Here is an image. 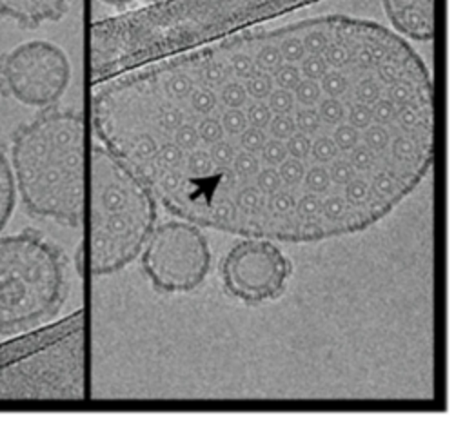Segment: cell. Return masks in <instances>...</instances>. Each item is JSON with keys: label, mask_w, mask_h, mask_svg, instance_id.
I'll use <instances>...</instances> for the list:
<instances>
[{"label": "cell", "mask_w": 465, "mask_h": 430, "mask_svg": "<svg viewBox=\"0 0 465 430\" xmlns=\"http://www.w3.org/2000/svg\"><path fill=\"white\" fill-rule=\"evenodd\" d=\"M182 171L187 178H209L216 171V167H214L207 149L196 147V149L185 152Z\"/></svg>", "instance_id": "obj_11"}, {"label": "cell", "mask_w": 465, "mask_h": 430, "mask_svg": "<svg viewBox=\"0 0 465 430\" xmlns=\"http://www.w3.org/2000/svg\"><path fill=\"white\" fill-rule=\"evenodd\" d=\"M272 80H274V85L276 87H282V89H289L292 91L296 87V83L302 80V74H300V69L296 64H280L272 73H271Z\"/></svg>", "instance_id": "obj_47"}, {"label": "cell", "mask_w": 465, "mask_h": 430, "mask_svg": "<svg viewBox=\"0 0 465 430\" xmlns=\"http://www.w3.org/2000/svg\"><path fill=\"white\" fill-rule=\"evenodd\" d=\"M185 151H182L173 140H165L158 145L151 161L156 169H182Z\"/></svg>", "instance_id": "obj_15"}, {"label": "cell", "mask_w": 465, "mask_h": 430, "mask_svg": "<svg viewBox=\"0 0 465 430\" xmlns=\"http://www.w3.org/2000/svg\"><path fill=\"white\" fill-rule=\"evenodd\" d=\"M371 185L369 180L354 176L349 183L343 185V198L349 201L351 207H363L371 200Z\"/></svg>", "instance_id": "obj_25"}, {"label": "cell", "mask_w": 465, "mask_h": 430, "mask_svg": "<svg viewBox=\"0 0 465 430\" xmlns=\"http://www.w3.org/2000/svg\"><path fill=\"white\" fill-rule=\"evenodd\" d=\"M292 116H294L296 131H300V132H303L307 136H314L320 131V127H322V120H320V114H318L316 107L294 109Z\"/></svg>", "instance_id": "obj_36"}, {"label": "cell", "mask_w": 465, "mask_h": 430, "mask_svg": "<svg viewBox=\"0 0 465 430\" xmlns=\"http://www.w3.org/2000/svg\"><path fill=\"white\" fill-rule=\"evenodd\" d=\"M349 163L354 167L356 172H371L378 163V154L371 151L367 145L358 143L349 151Z\"/></svg>", "instance_id": "obj_39"}, {"label": "cell", "mask_w": 465, "mask_h": 430, "mask_svg": "<svg viewBox=\"0 0 465 430\" xmlns=\"http://www.w3.org/2000/svg\"><path fill=\"white\" fill-rule=\"evenodd\" d=\"M102 4L105 5H111V7H116V9H125L129 5H133L136 0H100Z\"/></svg>", "instance_id": "obj_59"}, {"label": "cell", "mask_w": 465, "mask_h": 430, "mask_svg": "<svg viewBox=\"0 0 465 430\" xmlns=\"http://www.w3.org/2000/svg\"><path fill=\"white\" fill-rule=\"evenodd\" d=\"M71 64L53 42L29 40L0 58V85L24 105L53 107L67 91Z\"/></svg>", "instance_id": "obj_5"}, {"label": "cell", "mask_w": 465, "mask_h": 430, "mask_svg": "<svg viewBox=\"0 0 465 430\" xmlns=\"http://www.w3.org/2000/svg\"><path fill=\"white\" fill-rule=\"evenodd\" d=\"M292 94H294L296 105L300 107H316L323 96L320 83L316 80H307V78H302L296 83V87L292 89Z\"/></svg>", "instance_id": "obj_22"}, {"label": "cell", "mask_w": 465, "mask_h": 430, "mask_svg": "<svg viewBox=\"0 0 465 430\" xmlns=\"http://www.w3.org/2000/svg\"><path fill=\"white\" fill-rule=\"evenodd\" d=\"M220 123L223 127L225 136L236 138L247 127V118L243 109H223L220 116Z\"/></svg>", "instance_id": "obj_49"}, {"label": "cell", "mask_w": 465, "mask_h": 430, "mask_svg": "<svg viewBox=\"0 0 465 430\" xmlns=\"http://www.w3.org/2000/svg\"><path fill=\"white\" fill-rule=\"evenodd\" d=\"M15 198H16V187H15L11 165L0 147V232L4 230V227L11 218V212L15 209Z\"/></svg>", "instance_id": "obj_9"}, {"label": "cell", "mask_w": 465, "mask_h": 430, "mask_svg": "<svg viewBox=\"0 0 465 430\" xmlns=\"http://www.w3.org/2000/svg\"><path fill=\"white\" fill-rule=\"evenodd\" d=\"M245 89H247L249 98H252V100H267V96L274 89V80H272L271 73H260V74H254V76L247 78Z\"/></svg>", "instance_id": "obj_43"}, {"label": "cell", "mask_w": 465, "mask_h": 430, "mask_svg": "<svg viewBox=\"0 0 465 430\" xmlns=\"http://www.w3.org/2000/svg\"><path fill=\"white\" fill-rule=\"evenodd\" d=\"M187 100H189L191 111L200 116L213 114L218 107V94L213 87H207V85H196Z\"/></svg>", "instance_id": "obj_18"}, {"label": "cell", "mask_w": 465, "mask_h": 430, "mask_svg": "<svg viewBox=\"0 0 465 430\" xmlns=\"http://www.w3.org/2000/svg\"><path fill=\"white\" fill-rule=\"evenodd\" d=\"M263 196H271L272 192L280 191L283 187L278 169L276 167H260V171L254 174V183H252Z\"/></svg>", "instance_id": "obj_40"}, {"label": "cell", "mask_w": 465, "mask_h": 430, "mask_svg": "<svg viewBox=\"0 0 465 430\" xmlns=\"http://www.w3.org/2000/svg\"><path fill=\"white\" fill-rule=\"evenodd\" d=\"M213 254L205 234L191 221L167 220L153 227L140 265L156 292H191L211 270Z\"/></svg>", "instance_id": "obj_4"}, {"label": "cell", "mask_w": 465, "mask_h": 430, "mask_svg": "<svg viewBox=\"0 0 465 430\" xmlns=\"http://www.w3.org/2000/svg\"><path fill=\"white\" fill-rule=\"evenodd\" d=\"M11 172L27 212L78 227L84 218V116L47 107L13 138Z\"/></svg>", "instance_id": "obj_2"}, {"label": "cell", "mask_w": 465, "mask_h": 430, "mask_svg": "<svg viewBox=\"0 0 465 430\" xmlns=\"http://www.w3.org/2000/svg\"><path fill=\"white\" fill-rule=\"evenodd\" d=\"M236 138H238V151L258 154L269 136H267L265 129L247 125Z\"/></svg>", "instance_id": "obj_38"}, {"label": "cell", "mask_w": 465, "mask_h": 430, "mask_svg": "<svg viewBox=\"0 0 465 430\" xmlns=\"http://www.w3.org/2000/svg\"><path fill=\"white\" fill-rule=\"evenodd\" d=\"M200 78H202V85H207V87H216V85H222L229 80L231 76V71L227 67V64L223 60H218L216 56H209L202 62L200 69Z\"/></svg>", "instance_id": "obj_17"}, {"label": "cell", "mask_w": 465, "mask_h": 430, "mask_svg": "<svg viewBox=\"0 0 465 430\" xmlns=\"http://www.w3.org/2000/svg\"><path fill=\"white\" fill-rule=\"evenodd\" d=\"M260 154H262V160L271 167H278L289 156L287 149H285V142L271 138V136L265 140Z\"/></svg>", "instance_id": "obj_54"}, {"label": "cell", "mask_w": 465, "mask_h": 430, "mask_svg": "<svg viewBox=\"0 0 465 430\" xmlns=\"http://www.w3.org/2000/svg\"><path fill=\"white\" fill-rule=\"evenodd\" d=\"M320 89L325 96L332 98H341L349 87H351V78L341 71V69H329L320 80Z\"/></svg>", "instance_id": "obj_19"}, {"label": "cell", "mask_w": 465, "mask_h": 430, "mask_svg": "<svg viewBox=\"0 0 465 430\" xmlns=\"http://www.w3.org/2000/svg\"><path fill=\"white\" fill-rule=\"evenodd\" d=\"M371 107V114H372V122L380 123V125H391L394 122V116L398 112V107L387 98V96H380Z\"/></svg>", "instance_id": "obj_55"}, {"label": "cell", "mask_w": 465, "mask_h": 430, "mask_svg": "<svg viewBox=\"0 0 465 430\" xmlns=\"http://www.w3.org/2000/svg\"><path fill=\"white\" fill-rule=\"evenodd\" d=\"M381 5L387 13V18L396 13L412 11V9L434 13V0H381Z\"/></svg>", "instance_id": "obj_45"}, {"label": "cell", "mask_w": 465, "mask_h": 430, "mask_svg": "<svg viewBox=\"0 0 465 430\" xmlns=\"http://www.w3.org/2000/svg\"><path fill=\"white\" fill-rule=\"evenodd\" d=\"M185 122V112L176 103H167L158 114V129L163 134H171Z\"/></svg>", "instance_id": "obj_42"}, {"label": "cell", "mask_w": 465, "mask_h": 430, "mask_svg": "<svg viewBox=\"0 0 465 430\" xmlns=\"http://www.w3.org/2000/svg\"><path fill=\"white\" fill-rule=\"evenodd\" d=\"M311 142L312 138L296 131L294 134H291L287 140H285V149H287V154L291 158H296V160H307L309 158V152H311Z\"/></svg>", "instance_id": "obj_56"}, {"label": "cell", "mask_w": 465, "mask_h": 430, "mask_svg": "<svg viewBox=\"0 0 465 430\" xmlns=\"http://www.w3.org/2000/svg\"><path fill=\"white\" fill-rule=\"evenodd\" d=\"M71 0H0V16L16 24L36 27L60 20L69 11Z\"/></svg>", "instance_id": "obj_7"}, {"label": "cell", "mask_w": 465, "mask_h": 430, "mask_svg": "<svg viewBox=\"0 0 465 430\" xmlns=\"http://www.w3.org/2000/svg\"><path fill=\"white\" fill-rule=\"evenodd\" d=\"M309 156L312 158L314 163H322V165H327L331 163L334 158L340 156V151L336 147V143L332 142L331 136H316L312 142H311V152Z\"/></svg>", "instance_id": "obj_27"}, {"label": "cell", "mask_w": 465, "mask_h": 430, "mask_svg": "<svg viewBox=\"0 0 465 430\" xmlns=\"http://www.w3.org/2000/svg\"><path fill=\"white\" fill-rule=\"evenodd\" d=\"M67 296L64 254L33 230L0 236V334L51 319Z\"/></svg>", "instance_id": "obj_3"}, {"label": "cell", "mask_w": 465, "mask_h": 430, "mask_svg": "<svg viewBox=\"0 0 465 430\" xmlns=\"http://www.w3.org/2000/svg\"><path fill=\"white\" fill-rule=\"evenodd\" d=\"M427 87V85H423ZM421 89L414 83H411L409 80H398L391 85H387V98L396 105V107H401V105H407L411 102V98L414 96V93Z\"/></svg>", "instance_id": "obj_50"}, {"label": "cell", "mask_w": 465, "mask_h": 430, "mask_svg": "<svg viewBox=\"0 0 465 430\" xmlns=\"http://www.w3.org/2000/svg\"><path fill=\"white\" fill-rule=\"evenodd\" d=\"M194 87H196V80L193 74H187V71H173L162 82V91L165 98L173 103L187 100Z\"/></svg>", "instance_id": "obj_10"}, {"label": "cell", "mask_w": 465, "mask_h": 430, "mask_svg": "<svg viewBox=\"0 0 465 430\" xmlns=\"http://www.w3.org/2000/svg\"><path fill=\"white\" fill-rule=\"evenodd\" d=\"M391 131L387 125H380V123H371L369 127H365L361 131V140L363 145H367L371 151H374L378 156L383 154L389 149L391 143Z\"/></svg>", "instance_id": "obj_21"}, {"label": "cell", "mask_w": 465, "mask_h": 430, "mask_svg": "<svg viewBox=\"0 0 465 430\" xmlns=\"http://www.w3.org/2000/svg\"><path fill=\"white\" fill-rule=\"evenodd\" d=\"M316 111L320 114V120L322 123H327L331 127L341 123L345 120V112H347V107L345 103L341 102V98H332V96H322V100L318 102L316 105Z\"/></svg>", "instance_id": "obj_20"}, {"label": "cell", "mask_w": 465, "mask_h": 430, "mask_svg": "<svg viewBox=\"0 0 465 430\" xmlns=\"http://www.w3.org/2000/svg\"><path fill=\"white\" fill-rule=\"evenodd\" d=\"M265 103L269 105L272 114H292L296 109V100L292 91L282 89V87H274L267 96Z\"/></svg>", "instance_id": "obj_34"}, {"label": "cell", "mask_w": 465, "mask_h": 430, "mask_svg": "<svg viewBox=\"0 0 465 430\" xmlns=\"http://www.w3.org/2000/svg\"><path fill=\"white\" fill-rule=\"evenodd\" d=\"M262 163L258 154L252 152H245V151H236V156L231 163V171L234 172L236 178L247 180V178H254V174L260 171Z\"/></svg>", "instance_id": "obj_33"}, {"label": "cell", "mask_w": 465, "mask_h": 430, "mask_svg": "<svg viewBox=\"0 0 465 430\" xmlns=\"http://www.w3.org/2000/svg\"><path fill=\"white\" fill-rule=\"evenodd\" d=\"M254 62L267 73H272L280 64H283V58H282V53L278 49V44L269 40V42H263L258 45L256 53H254Z\"/></svg>", "instance_id": "obj_31"}, {"label": "cell", "mask_w": 465, "mask_h": 430, "mask_svg": "<svg viewBox=\"0 0 465 430\" xmlns=\"http://www.w3.org/2000/svg\"><path fill=\"white\" fill-rule=\"evenodd\" d=\"M322 0H163L93 24V78Z\"/></svg>", "instance_id": "obj_1"}, {"label": "cell", "mask_w": 465, "mask_h": 430, "mask_svg": "<svg viewBox=\"0 0 465 430\" xmlns=\"http://www.w3.org/2000/svg\"><path fill=\"white\" fill-rule=\"evenodd\" d=\"M381 94H383V85L372 74L363 76L354 85V102H360V103H365V105H372Z\"/></svg>", "instance_id": "obj_23"}, {"label": "cell", "mask_w": 465, "mask_h": 430, "mask_svg": "<svg viewBox=\"0 0 465 430\" xmlns=\"http://www.w3.org/2000/svg\"><path fill=\"white\" fill-rule=\"evenodd\" d=\"M327 171H329V178H331V183H334V185H340V187H343L345 183H349L358 172L354 171V167L349 163V160L347 158H334L331 163H329V167H327Z\"/></svg>", "instance_id": "obj_53"}, {"label": "cell", "mask_w": 465, "mask_h": 430, "mask_svg": "<svg viewBox=\"0 0 465 430\" xmlns=\"http://www.w3.org/2000/svg\"><path fill=\"white\" fill-rule=\"evenodd\" d=\"M265 200H267V196H263L254 185H242L232 194V201H234L236 209L240 212H243L245 216L247 214L254 216V214H260L262 210H265Z\"/></svg>", "instance_id": "obj_12"}, {"label": "cell", "mask_w": 465, "mask_h": 430, "mask_svg": "<svg viewBox=\"0 0 465 430\" xmlns=\"http://www.w3.org/2000/svg\"><path fill=\"white\" fill-rule=\"evenodd\" d=\"M218 102L225 109H243L249 102L245 83L242 80H227L225 83L220 85Z\"/></svg>", "instance_id": "obj_16"}, {"label": "cell", "mask_w": 465, "mask_h": 430, "mask_svg": "<svg viewBox=\"0 0 465 430\" xmlns=\"http://www.w3.org/2000/svg\"><path fill=\"white\" fill-rule=\"evenodd\" d=\"M272 36H278V49L282 53L283 62L287 64H300V60L307 54L303 42H302V34L294 33L291 27H285V31L274 33Z\"/></svg>", "instance_id": "obj_13"}, {"label": "cell", "mask_w": 465, "mask_h": 430, "mask_svg": "<svg viewBox=\"0 0 465 430\" xmlns=\"http://www.w3.org/2000/svg\"><path fill=\"white\" fill-rule=\"evenodd\" d=\"M369 185H371L372 196L389 203V205H394V201H398L412 187L405 180L396 176L387 165L372 172V176L369 180Z\"/></svg>", "instance_id": "obj_8"}, {"label": "cell", "mask_w": 465, "mask_h": 430, "mask_svg": "<svg viewBox=\"0 0 465 430\" xmlns=\"http://www.w3.org/2000/svg\"><path fill=\"white\" fill-rule=\"evenodd\" d=\"M196 131H198V138H200V143H205V145H211L222 138H225V132H223V127L220 123V118L216 116H202L196 123Z\"/></svg>", "instance_id": "obj_37"}, {"label": "cell", "mask_w": 465, "mask_h": 430, "mask_svg": "<svg viewBox=\"0 0 465 430\" xmlns=\"http://www.w3.org/2000/svg\"><path fill=\"white\" fill-rule=\"evenodd\" d=\"M220 276L225 294L254 307L278 299L285 292L292 276V261L274 243L249 238L227 250Z\"/></svg>", "instance_id": "obj_6"}, {"label": "cell", "mask_w": 465, "mask_h": 430, "mask_svg": "<svg viewBox=\"0 0 465 430\" xmlns=\"http://www.w3.org/2000/svg\"><path fill=\"white\" fill-rule=\"evenodd\" d=\"M347 123H351L352 127L363 131L365 127H369L372 123V114H371V107L360 102H352L345 112Z\"/></svg>", "instance_id": "obj_57"}, {"label": "cell", "mask_w": 465, "mask_h": 430, "mask_svg": "<svg viewBox=\"0 0 465 430\" xmlns=\"http://www.w3.org/2000/svg\"><path fill=\"white\" fill-rule=\"evenodd\" d=\"M236 151H238V147L234 143H231L227 138H222V140L211 143L209 149H207V152H209L216 169H231V163L236 156Z\"/></svg>", "instance_id": "obj_32"}, {"label": "cell", "mask_w": 465, "mask_h": 430, "mask_svg": "<svg viewBox=\"0 0 465 430\" xmlns=\"http://www.w3.org/2000/svg\"><path fill=\"white\" fill-rule=\"evenodd\" d=\"M329 65V69H345L349 64H351V53L349 49L341 44V42H336L332 40L327 49L323 51L322 54Z\"/></svg>", "instance_id": "obj_51"}, {"label": "cell", "mask_w": 465, "mask_h": 430, "mask_svg": "<svg viewBox=\"0 0 465 430\" xmlns=\"http://www.w3.org/2000/svg\"><path fill=\"white\" fill-rule=\"evenodd\" d=\"M145 4H156V2H163V0H143Z\"/></svg>", "instance_id": "obj_61"}, {"label": "cell", "mask_w": 465, "mask_h": 430, "mask_svg": "<svg viewBox=\"0 0 465 430\" xmlns=\"http://www.w3.org/2000/svg\"><path fill=\"white\" fill-rule=\"evenodd\" d=\"M173 142L182 149V151H193L200 147V138L196 131V123L193 122H183L174 132H173Z\"/></svg>", "instance_id": "obj_52"}, {"label": "cell", "mask_w": 465, "mask_h": 430, "mask_svg": "<svg viewBox=\"0 0 465 430\" xmlns=\"http://www.w3.org/2000/svg\"><path fill=\"white\" fill-rule=\"evenodd\" d=\"M302 183L307 187L309 192H316V194H325L332 185L329 178V171L322 163H314L309 169H305V176Z\"/></svg>", "instance_id": "obj_24"}, {"label": "cell", "mask_w": 465, "mask_h": 430, "mask_svg": "<svg viewBox=\"0 0 465 430\" xmlns=\"http://www.w3.org/2000/svg\"><path fill=\"white\" fill-rule=\"evenodd\" d=\"M403 132H409L412 129H416L420 123H432V122H427V120H421L420 112L416 109H412L411 105H401L398 107V112L394 116V122Z\"/></svg>", "instance_id": "obj_58"}, {"label": "cell", "mask_w": 465, "mask_h": 430, "mask_svg": "<svg viewBox=\"0 0 465 430\" xmlns=\"http://www.w3.org/2000/svg\"><path fill=\"white\" fill-rule=\"evenodd\" d=\"M331 138L336 143L340 152H349L352 147H356L361 142V131L352 127L351 123L341 122V123L334 125Z\"/></svg>", "instance_id": "obj_30"}, {"label": "cell", "mask_w": 465, "mask_h": 430, "mask_svg": "<svg viewBox=\"0 0 465 430\" xmlns=\"http://www.w3.org/2000/svg\"><path fill=\"white\" fill-rule=\"evenodd\" d=\"M323 22V20H322ZM325 24V22H323ZM302 27V24H300ZM302 42H303V47H305V53L307 54H323V51L327 49V45L332 42L331 38V33L325 29H320V27H309L307 31L303 29V34H302Z\"/></svg>", "instance_id": "obj_26"}, {"label": "cell", "mask_w": 465, "mask_h": 430, "mask_svg": "<svg viewBox=\"0 0 465 430\" xmlns=\"http://www.w3.org/2000/svg\"><path fill=\"white\" fill-rule=\"evenodd\" d=\"M300 74L302 78H307V80H320L327 71H329V65L325 62V58L322 54H305L302 60H300Z\"/></svg>", "instance_id": "obj_46"}, {"label": "cell", "mask_w": 465, "mask_h": 430, "mask_svg": "<svg viewBox=\"0 0 465 430\" xmlns=\"http://www.w3.org/2000/svg\"><path fill=\"white\" fill-rule=\"evenodd\" d=\"M231 74L236 76V80H247L254 74H260V73H267L263 71L252 58V54L249 51H243V49H234L232 53H229L227 60H225Z\"/></svg>", "instance_id": "obj_14"}, {"label": "cell", "mask_w": 465, "mask_h": 430, "mask_svg": "<svg viewBox=\"0 0 465 430\" xmlns=\"http://www.w3.org/2000/svg\"><path fill=\"white\" fill-rule=\"evenodd\" d=\"M294 205H296V196L291 191H283V189L272 192L265 200V209L272 216H287L294 212Z\"/></svg>", "instance_id": "obj_35"}, {"label": "cell", "mask_w": 465, "mask_h": 430, "mask_svg": "<svg viewBox=\"0 0 465 430\" xmlns=\"http://www.w3.org/2000/svg\"><path fill=\"white\" fill-rule=\"evenodd\" d=\"M278 174H280V180L285 187H298L302 185L303 181V176H305V163L303 160H296V158H291L287 156L278 167Z\"/></svg>", "instance_id": "obj_28"}, {"label": "cell", "mask_w": 465, "mask_h": 430, "mask_svg": "<svg viewBox=\"0 0 465 430\" xmlns=\"http://www.w3.org/2000/svg\"><path fill=\"white\" fill-rule=\"evenodd\" d=\"M322 194H316V192H305L302 194L300 198H296V205H294V214L300 218V220H314L320 216V210H322Z\"/></svg>", "instance_id": "obj_41"}, {"label": "cell", "mask_w": 465, "mask_h": 430, "mask_svg": "<svg viewBox=\"0 0 465 430\" xmlns=\"http://www.w3.org/2000/svg\"><path fill=\"white\" fill-rule=\"evenodd\" d=\"M267 136L276 138V140H287L291 134L296 132V123L292 114H272L269 125L265 127Z\"/></svg>", "instance_id": "obj_44"}, {"label": "cell", "mask_w": 465, "mask_h": 430, "mask_svg": "<svg viewBox=\"0 0 465 430\" xmlns=\"http://www.w3.org/2000/svg\"><path fill=\"white\" fill-rule=\"evenodd\" d=\"M243 112L247 118V125H252L258 129H265L272 118V112H271L269 105L265 103V100L247 102V109Z\"/></svg>", "instance_id": "obj_48"}, {"label": "cell", "mask_w": 465, "mask_h": 430, "mask_svg": "<svg viewBox=\"0 0 465 430\" xmlns=\"http://www.w3.org/2000/svg\"><path fill=\"white\" fill-rule=\"evenodd\" d=\"M82 254H84V250L80 249V250H78V261H76V263H78V272H80V274H82Z\"/></svg>", "instance_id": "obj_60"}, {"label": "cell", "mask_w": 465, "mask_h": 430, "mask_svg": "<svg viewBox=\"0 0 465 430\" xmlns=\"http://www.w3.org/2000/svg\"><path fill=\"white\" fill-rule=\"evenodd\" d=\"M349 209H351V205L343 198V194H329L327 198L322 200L320 214L329 223H340L345 218V214L349 212Z\"/></svg>", "instance_id": "obj_29"}]
</instances>
